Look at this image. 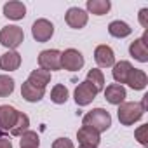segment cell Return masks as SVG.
Instances as JSON below:
<instances>
[{"label":"cell","instance_id":"obj_12","mask_svg":"<svg viewBox=\"0 0 148 148\" xmlns=\"http://www.w3.org/2000/svg\"><path fill=\"white\" fill-rule=\"evenodd\" d=\"M105 98H106V101L110 105H117L119 106V105H122L125 101L127 92H125L124 86H120V84H110L105 89Z\"/></svg>","mask_w":148,"mask_h":148},{"label":"cell","instance_id":"obj_21","mask_svg":"<svg viewBox=\"0 0 148 148\" xmlns=\"http://www.w3.org/2000/svg\"><path fill=\"white\" fill-rule=\"evenodd\" d=\"M112 2L110 0H87V11L94 16H103L110 11Z\"/></svg>","mask_w":148,"mask_h":148},{"label":"cell","instance_id":"obj_5","mask_svg":"<svg viewBox=\"0 0 148 148\" xmlns=\"http://www.w3.org/2000/svg\"><path fill=\"white\" fill-rule=\"evenodd\" d=\"M84 66V56L77 49H66L61 52V68L68 71H79Z\"/></svg>","mask_w":148,"mask_h":148},{"label":"cell","instance_id":"obj_17","mask_svg":"<svg viewBox=\"0 0 148 148\" xmlns=\"http://www.w3.org/2000/svg\"><path fill=\"white\" fill-rule=\"evenodd\" d=\"M44 94H45V89H38V87L32 86L28 80L23 82V86H21V96H23V99H26L28 103H37V101H40V99L44 98Z\"/></svg>","mask_w":148,"mask_h":148},{"label":"cell","instance_id":"obj_1","mask_svg":"<svg viewBox=\"0 0 148 148\" xmlns=\"http://www.w3.org/2000/svg\"><path fill=\"white\" fill-rule=\"evenodd\" d=\"M82 125L86 127H91L92 131H96L98 134L99 132H105L110 129L112 125V115L105 110V108H94L91 112H87L82 119Z\"/></svg>","mask_w":148,"mask_h":148},{"label":"cell","instance_id":"obj_16","mask_svg":"<svg viewBox=\"0 0 148 148\" xmlns=\"http://www.w3.org/2000/svg\"><path fill=\"white\" fill-rule=\"evenodd\" d=\"M4 16L9 18V19H23L26 16V7L23 2H18V0H12V2H7L4 5Z\"/></svg>","mask_w":148,"mask_h":148},{"label":"cell","instance_id":"obj_23","mask_svg":"<svg viewBox=\"0 0 148 148\" xmlns=\"http://www.w3.org/2000/svg\"><path fill=\"white\" fill-rule=\"evenodd\" d=\"M51 101L56 103V105H64L68 101V89L63 84L54 86L52 91H51Z\"/></svg>","mask_w":148,"mask_h":148},{"label":"cell","instance_id":"obj_24","mask_svg":"<svg viewBox=\"0 0 148 148\" xmlns=\"http://www.w3.org/2000/svg\"><path fill=\"white\" fill-rule=\"evenodd\" d=\"M28 127H30V119H28V115H25V113L19 112L18 120H16V124H14L12 129H11V134H12V136H21L23 132L28 131Z\"/></svg>","mask_w":148,"mask_h":148},{"label":"cell","instance_id":"obj_3","mask_svg":"<svg viewBox=\"0 0 148 148\" xmlns=\"http://www.w3.org/2000/svg\"><path fill=\"white\" fill-rule=\"evenodd\" d=\"M23 40H25V33L16 25H9L0 30V44L7 47L9 51H14L16 47H19L23 44Z\"/></svg>","mask_w":148,"mask_h":148},{"label":"cell","instance_id":"obj_29","mask_svg":"<svg viewBox=\"0 0 148 148\" xmlns=\"http://www.w3.org/2000/svg\"><path fill=\"white\" fill-rule=\"evenodd\" d=\"M139 23L143 28H148V9L146 7L139 11Z\"/></svg>","mask_w":148,"mask_h":148},{"label":"cell","instance_id":"obj_6","mask_svg":"<svg viewBox=\"0 0 148 148\" xmlns=\"http://www.w3.org/2000/svg\"><path fill=\"white\" fill-rule=\"evenodd\" d=\"M75 103L79 105V106H87L89 103H92V99L98 96V89L91 84V82H87V80H84V82H80L79 86H77V89H75Z\"/></svg>","mask_w":148,"mask_h":148},{"label":"cell","instance_id":"obj_25","mask_svg":"<svg viewBox=\"0 0 148 148\" xmlns=\"http://www.w3.org/2000/svg\"><path fill=\"white\" fill-rule=\"evenodd\" d=\"M19 145H21V148H38V145H40L38 134L33 132V131L23 132L21 134V139H19Z\"/></svg>","mask_w":148,"mask_h":148},{"label":"cell","instance_id":"obj_11","mask_svg":"<svg viewBox=\"0 0 148 148\" xmlns=\"http://www.w3.org/2000/svg\"><path fill=\"white\" fill-rule=\"evenodd\" d=\"M18 115H19V112H18L14 106L2 105V106H0V129L11 131L12 125H14L16 120H18Z\"/></svg>","mask_w":148,"mask_h":148},{"label":"cell","instance_id":"obj_19","mask_svg":"<svg viewBox=\"0 0 148 148\" xmlns=\"http://www.w3.org/2000/svg\"><path fill=\"white\" fill-rule=\"evenodd\" d=\"M28 82H30L32 86L38 87V89H45V86L51 82V73L45 71V70H42V68L33 70V71L30 73V77H28Z\"/></svg>","mask_w":148,"mask_h":148},{"label":"cell","instance_id":"obj_13","mask_svg":"<svg viewBox=\"0 0 148 148\" xmlns=\"http://www.w3.org/2000/svg\"><path fill=\"white\" fill-rule=\"evenodd\" d=\"M125 84H127L131 89H134V91H143V89L146 87V84H148V77H146V73H145L143 70L132 68V70L129 71V75H127Z\"/></svg>","mask_w":148,"mask_h":148},{"label":"cell","instance_id":"obj_4","mask_svg":"<svg viewBox=\"0 0 148 148\" xmlns=\"http://www.w3.org/2000/svg\"><path fill=\"white\" fill-rule=\"evenodd\" d=\"M38 64L45 71H56L61 70V52L58 49H47L38 54Z\"/></svg>","mask_w":148,"mask_h":148},{"label":"cell","instance_id":"obj_7","mask_svg":"<svg viewBox=\"0 0 148 148\" xmlns=\"http://www.w3.org/2000/svg\"><path fill=\"white\" fill-rule=\"evenodd\" d=\"M32 35L37 42H47L54 35V25L49 19H37L32 26Z\"/></svg>","mask_w":148,"mask_h":148},{"label":"cell","instance_id":"obj_15","mask_svg":"<svg viewBox=\"0 0 148 148\" xmlns=\"http://www.w3.org/2000/svg\"><path fill=\"white\" fill-rule=\"evenodd\" d=\"M21 64V54L16 51H7L5 54L0 56V70L4 71H14Z\"/></svg>","mask_w":148,"mask_h":148},{"label":"cell","instance_id":"obj_27","mask_svg":"<svg viewBox=\"0 0 148 148\" xmlns=\"http://www.w3.org/2000/svg\"><path fill=\"white\" fill-rule=\"evenodd\" d=\"M134 134H136V139H138L143 146L148 145V125H139Z\"/></svg>","mask_w":148,"mask_h":148},{"label":"cell","instance_id":"obj_9","mask_svg":"<svg viewBox=\"0 0 148 148\" xmlns=\"http://www.w3.org/2000/svg\"><path fill=\"white\" fill-rule=\"evenodd\" d=\"M146 38H148V32H145V35L141 38H136L134 42H131L129 45V52L134 59H138L139 63H146L148 61V47H146Z\"/></svg>","mask_w":148,"mask_h":148},{"label":"cell","instance_id":"obj_18","mask_svg":"<svg viewBox=\"0 0 148 148\" xmlns=\"http://www.w3.org/2000/svg\"><path fill=\"white\" fill-rule=\"evenodd\" d=\"M132 70V64L129 61H119L113 64V70H112V75H113V80L117 84H125L127 80V75H129V71Z\"/></svg>","mask_w":148,"mask_h":148},{"label":"cell","instance_id":"obj_31","mask_svg":"<svg viewBox=\"0 0 148 148\" xmlns=\"http://www.w3.org/2000/svg\"><path fill=\"white\" fill-rule=\"evenodd\" d=\"M79 148H92V146H82V145H80V146H79Z\"/></svg>","mask_w":148,"mask_h":148},{"label":"cell","instance_id":"obj_20","mask_svg":"<svg viewBox=\"0 0 148 148\" xmlns=\"http://www.w3.org/2000/svg\"><path fill=\"white\" fill-rule=\"evenodd\" d=\"M131 32H132V28L127 25V23H124V21H112L110 25H108V33L112 35V37H115V38H125V37H129L131 35Z\"/></svg>","mask_w":148,"mask_h":148},{"label":"cell","instance_id":"obj_10","mask_svg":"<svg viewBox=\"0 0 148 148\" xmlns=\"http://www.w3.org/2000/svg\"><path fill=\"white\" fill-rule=\"evenodd\" d=\"M94 59H96L98 66H101V68L113 66V64H115V54H113V49H112L110 45H98L96 51H94Z\"/></svg>","mask_w":148,"mask_h":148},{"label":"cell","instance_id":"obj_26","mask_svg":"<svg viewBox=\"0 0 148 148\" xmlns=\"http://www.w3.org/2000/svg\"><path fill=\"white\" fill-rule=\"evenodd\" d=\"M14 79L9 75H0V98H7L14 91Z\"/></svg>","mask_w":148,"mask_h":148},{"label":"cell","instance_id":"obj_8","mask_svg":"<svg viewBox=\"0 0 148 148\" xmlns=\"http://www.w3.org/2000/svg\"><path fill=\"white\" fill-rule=\"evenodd\" d=\"M87 18H89L87 12H86L84 9H80V7H71V9H68L66 14H64L66 25H68L70 28H75V30L84 28V26L87 25Z\"/></svg>","mask_w":148,"mask_h":148},{"label":"cell","instance_id":"obj_2","mask_svg":"<svg viewBox=\"0 0 148 148\" xmlns=\"http://www.w3.org/2000/svg\"><path fill=\"white\" fill-rule=\"evenodd\" d=\"M146 98H148V96H145L141 103H131V101L125 103V101H124L122 105H119L117 115H119V120H120L122 125H132L134 122H138V120L143 117L145 106H146Z\"/></svg>","mask_w":148,"mask_h":148},{"label":"cell","instance_id":"obj_22","mask_svg":"<svg viewBox=\"0 0 148 148\" xmlns=\"http://www.w3.org/2000/svg\"><path fill=\"white\" fill-rule=\"evenodd\" d=\"M86 80H87V82H91V84L98 89V92L105 89V75H103V71H101V70H98V68L89 70L87 79H86Z\"/></svg>","mask_w":148,"mask_h":148},{"label":"cell","instance_id":"obj_28","mask_svg":"<svg viewBox=\"0 0 148 148\" xmlns=\"http://www.w3.org/2000/svg\"><path fill=\"white\" fill-rule=\"evenodd\" d=\"M52 148H75V146H73L71 139H68V138H58L52 143Z\"/></svg>","mask_w":148,"mask_h":148},{"label":"cell","instance_id":"obj_14","mask_svg":"<svg viewBox=\"0 0 148 148\" xmlns=\"http://www.w3.org/2000/svg\"><path fill=\"white\" fill-rule=\"evenodd\" d=\"M77 139H79V143L82 145V146H92V148H98V145H99V134L96 132V131H92L91 127H86V125H82L80 129H79V132H77Z\"/></svg>","mask_w":148,"mask_h":148},{"label":"cell","instance_id":"obj_30","mask_svg":"<svg viewBox=\"0 0 148 148\" xmlns=\"http://www.w3.org/2000/svg\"><path fill=\"white\" fill-rule=\"evenodd\" d=\"M0 148H12V143L9 138L5 136H0Z\"/></svg>","mask_w":148,"mask_h":148}]
</instances>
